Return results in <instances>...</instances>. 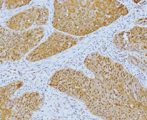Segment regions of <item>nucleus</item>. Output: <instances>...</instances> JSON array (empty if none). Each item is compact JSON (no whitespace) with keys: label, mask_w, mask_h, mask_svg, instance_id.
<instances>
[{"label":"nucleus","mask_w":147,"mask_h":120,"mask_svg":"<svg viewBox=\"0 0 147 120\" xmlns=\"http://www.w3.org/2000/svg\"><path fill=\"white\" fill-rule=\"evenodd\" d=\"M147 33V28L139 27L119 33L113 38V45L120 51L146 54Z\"/></svg>","instance_id":"nucleus-7"},{"label":"nucleus","mask_w":147,"mask_h":120,"mask_svg":"<svg viewBox=\"0 0 147 120\" xmlns=\"http://www.w3.org/2000/svg\"><path fill=\"white\" fill-rule=\"evenodd\" d=\"M45 30L36 27L25 31H16L1 26V63L6 61H19L38 44L43 38Z\"/></svg>","instance_id":"nucleus-3"},{"label":"nucleus","mask_w":147,"mask_h":120,"mask_svg":"<svg viewBox=\"0 0 147 120\" xmlns=\"http://www.w3.org/2000/svg\"><path fill=\"white\" fill-rule=\"evenodd\" d=\"M78 42L76 37L54 32L45 41L30 52L26 59L30 62L45 59L70 49Z\"/></svg>","instance_id":"nucleus-5"},{"label":"nucleus","mask_w":147,"mask_h":120,"mask_svg":"<svg viewBox=\"0 0 147 120\" xmlns=\"http://www.w3.org/2000/svg\"><path fill=\"white\" fill-rule=\"evenodd\" d=\"M52 21L57 30L82 36L107 27L129 11L117 1H55Z\"/></svg>","instance_id":"nucleus-2"},{"label":"nucleus","mask_w":147,"mask_h":120,"mask_svg":"<svg viewBox=\"0 0 147 120\" xmlns=\"http://www.w3.org/2000/svg\"><path fill=\"white\" fill-rule=\"evenodd\" d=\"M49 18V11L46 7L34 6L13 15L6 22V24L10 30L22 31L34 23L45 25Z\"/></svg>","instance_id":"nucleus-6"},{"label":"nucleus","mask_w":147,"mask_h":120,"mask_svg":"<svg viewBox=\"0 0 147 120\" xmlns=\"http://www.w3.org/2000/svg\"><path fill=\"white\" fill-rule=\"evenodd\" d=\"M30 1H3L4 6L9 10L14 9L16 8L26 5Z\"/></svg>","instance_id":"nucleus-9"},{"label":"nucleus","mask_w":147,"mask_h":120,"mask_svg":"<svg viewBox=\"0 0 147 120\" xmlns=\"http://www.w3.org/2000/svg\"><path fill=\"white\" fill-rule=\"evenodd\" d=\"M84 63L94 78L63 69L53 75L49 85L81 102L102 119L147 120V89L123 65L98 52L87 55Z\"/></svg>","instance_id":"nucleus-1"},{"label":"nucleus","mask_w":147,"mask_h":120,"mask_svg":"<svg viewBox=\"0 0 147 120\" xmlns=\"http://www.w3.org/2000/svg\"><path fill=\"white\" fill-rule=\"evenodd\" d=\"M23 84L20 81H16L9 84L5 87H1V99L12 98L13 94Z\"/></svg>","instance_id":"nucleus-8"},{"label":"nucleus","mask_w":147,"mask_h":120,"mask_svg":"<svg viewBox=\"0 0 147 120\" xmlns=\"http://www.w3.org/2000/svg\"><path fill=\"white\" fill-rule=\"evenodd\" d=\"M43 103L44 100L36 92H25L13 99H1V119H30Z\"/></svg>","instance_id":"nucleus-4"}]
</instances>
